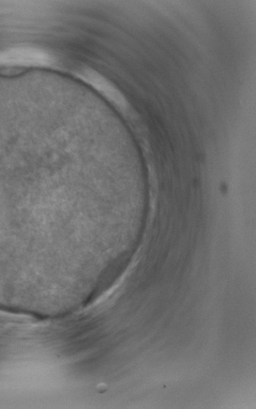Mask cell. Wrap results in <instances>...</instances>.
I'll return each instance as SVG.
<instances>
[{
	"label": "cell",
	"mask_w": 256,
	"mask_h": 409,
	"mask_svg": "<svg viewBox=\"0 0 256 409\" xmlns=\"http://www.w3.org/2000/svg\"><path fill=\"white\" fill-rule=\"evenodd\" d=\"M80 76L92 86H95L96 89L101 91L103 95H105L109 99L116 102V105L124 107L126 100H125L121 93L100 74L87 69L83 70Z\"/></svg>",
	"instance_id": "1"
}]
</instances>
